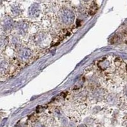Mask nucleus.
Listing matches in <instances>:
<instances>
[{"mask_svg":"<svg viewBox=\"0 0 127 127\" xmlns=\"http://www.w3.org/2000/svg\"><path fill=\"white\" fill-rule=\"evenodd\" d=\"M62 22L65 24H70L73 22L74 17L72 13L69 10H64L61 15Z\"/></svg>","mask_w":127,"mask_h":127,"instance_id":"nucleus-1","label":"nucleus"},{"mask_svg":"<svg viewBox=\"0 0 127 127\" xmlns=\"http://www.w3.org/2000/svg\"><path fill=\"white\" fill-rule=\"evenodd\" d=\"M39 13V9L38 4H33L30 8V14H31V15L33 17H36L38 16Z\"/></svg>","mask_w":127,"mask_h":127,"instance_id":"nucleus-2","label":"nucleus"},{"mask_svg":"<svg viewBox=\"0 0 127 127\" xmlns=\"http://www.w3.org/2000/svg\"><path fill=\"white\" fill-rule=\"evenodd\" d=\"M31 54L30 52H29V51L28 50H25L22 53V54H21V58H22V59H27L29 57V56H30Z\"/></svg>","mask_w":127,"mask_h":127,"instance_id":"nucleus-3","label":"nucleus"}]
</instances>
